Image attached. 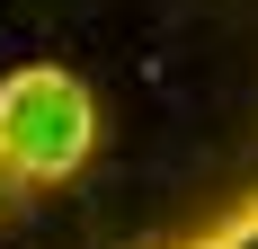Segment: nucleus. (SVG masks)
<instances>
[{
	"instance_id": "obj_1",
	"label": "nucleus",
	"mask_w": 258,
	"mask_h": 249,
	"mask_svg": "<svg viewBox=\"0 0 258 249\" xmlns=\"http://www.w3.org/2000/svg\"><path fill=\"white\" fill-rule=\"evenodd\" d=\"M98 143V107L62 63H27L0 80V169L18 187H62Z\"/></svg>"
}]
</instances>
